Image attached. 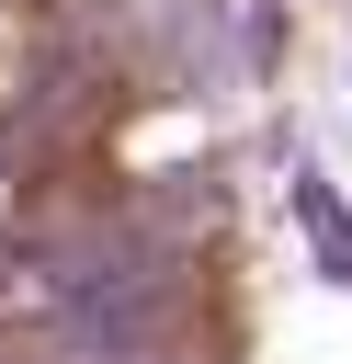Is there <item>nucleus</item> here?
<instances>
[{
    "mask_svg": "<svg viewBox=\"0 0 352 364\" xmlns=\"http://www.w3.org/2000/svg\"><path fill=\"white\" fill-rule=\"evenodd\" d=\"M170 330H182V307L159 273H91L68 296L57 341H68V364H170Z\"/></svg>",
    "mask_w": 352,
    "mask_h": 364,
    "instance_id": "obj_1",
    "label": "nucleus"
}]
</instances>
